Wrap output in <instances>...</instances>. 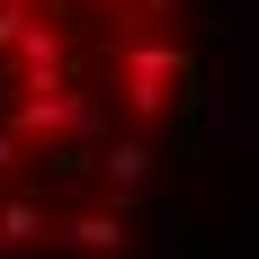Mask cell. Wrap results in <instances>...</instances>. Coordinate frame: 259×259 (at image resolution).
Listing matches in <instances>:
<instances>
[{
  "label": "cell",
  "instance_id": "cell-1",
  "mask_svg": "<svg viewBox=\"0 0 259 259\" xmlns=\"http://www.w3.org/2000/svg\"><path fill=\"white\" fill-rule=\"evenodd\" d=\"M188 116V0H0V259H125Z\"/></svg>",
  "mask_w": 259,
  "mask_h": 259
}]
</instances>
